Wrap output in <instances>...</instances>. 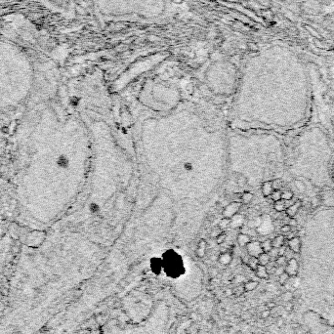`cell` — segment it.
<instances>
[{
	"label": "cell",
	"instance_id": "obj_1",
	"mask_svg": "<svg viewBox=\"0 0 334 334\" xmlns=\"http://www.w3.org/2000/svg\"><path fill=\"white\" fill-rule=\"evenodd\" d=\"M95 7L104 22L142 21L153 22L164 17L168 0H94Z\"/></svg>",
	"mask_w": 334,
	"mask_h": 334
},
{
	"label": "cell",
	"instance_id": "obj_2",
	"mask_svg": "<svg viewBox=\"0 0 334 334\" xmlns=\"http://www.w3.org/2000/svg\"><path fill=\"white\" fill-rule=\"evenodd\" d=\"M163 272L171 279H177L185 272L182 256L173 249H168L162 255Z\"/></svg>",
	"mask_w": 334,
	"mask_h": 334
},
{
	"label": "cell",
	"instance_id": "obj_3",
	"mask_svg": "<svg viewBox=\"0 0 334 334\" xmlns=\"http://www.w3.org/2000/svg\"><path fill=\"white\" fill-rule=\"evenodd\" d=\"M246 251L247 254L250 256V257H256L258 258L259 255H261L263 253V249H262L261 246V242L257 241V240H251V241L248 243L246 246Z\"/></svg>",
	"mask_w": 334,
	"mask_h": 334
},
{
	"label": "cell",
	"instance_id": "obj_4",
	"mask_svg": "<svg viewBox=\"0 0 334 334\" xmlns=\"http://www.w3.org/2000/svg\"><path fill=\"white\" fill-rule=\"evenodd\" d=\"M240 207H241V202L232 201L224 208L223 212H222V215H223V217H225V218L231 219L232 216H234L236 214L239 213Z\"/></svg>",
	"mask_w": 334,
	"mask_h": 334
},
{
	"label": "cell",
	"instance_id": "obj_5",
	"mask_svg": "<svg viewBox=\"0 0 334 334\" xmlns=\"http://www.w3.org/2000/svg\"><path fill=\"white\" fill-rule=\"evenodd\" d=\"M298 271H299V263L298 261L296 260L295 258H290L289 260L287 261V264L284 267V272H287L288 276L290 277H296L298 275Z\"/></svg>",
	"mask_w": 334,
	"mask_h": 334
},
{
	"label": "cell",
	"instance_id": "obj_6",
	"mask_svg": "<svg viewBox=\"0 0 334 334\" xmlns=\"http://www.w3.org/2000/svg\"><path fill=\"white\" fill-rule=\"evenodd\" d=\"M149 267H151V272L154 275L158 276L163 272V263H162V259L159 257H153L149 261Z\"/></svg>",
	"mask_w": 334,
	"mask_h": 334
},
{
	"label": "cell",
	"instance_id": "obj_7",
	"mask_svg": "<svg viewBox=\"0 0 334 334\" xmlns=\"http://www.w3.org/2000/svg\"><path fill=\"white\" fill-rule=\"evenodd\" d=\"M287 244L289 249L292 251L295 254H299L301 252V247H302V242H301V239L297 236H293L292 239L287 240Z\"/></svg>",
	"mask_w": 334,
	"mask_h": 334
},
{
	"label": "cell",
	"instance_id": "obj_8",
	"mask_svg": "<svg viewBox=\"0 0 334 334\" xmlns=\"http://www.w3.org/2000/svg\"><path fill=\"white\" fill-rule=\"evenodd\" d=\"M302 207V201L301 200L297 199L296 201L293 203L291 206L287 207L286 210H285V213H286V215L288 216L289 218H295L296 215L299 213V211H300Z\"/></svg>",
	"mask_w": 334,
	"mask_h": 334
},
{
	"label": "cell",
	"instance_id": "obj_9",
	"mask_svg": "<svg viewBox=\"0 0 334 334\" xmlns=\"http://www.w3.org/2000/svg\"><path fill=\"white\" fill-rule=\"evenodd\" d=\"M244 222H245L244 216L242 214L237 213V214L232 216V217L230 219V228H232V229L240 228V227L243 226Z\"/></svg>",
	"mask_w": 334,
	"mask_h": 334
},
{
	"label": "cell",
	"instance_id": "obj_10",
	"mask_svg": "<svg viewBox=\"0 0 334 334\" xmlns=\"http://www.w3.org/2000/svg\"><path fill=\"white\" fill-rule=\"evenodd\" d=\"M236 241L240 247H245L251 241V236L249 234H245V232H240V234H237Z\"/></svg>",
	"mask_w": 334,
	"mask_h": 334
},
{
	"label": "cell",
	"instance_id": "obj_11",
	"mask_svg": "<svg viewBox=\"0 0 334 334\" xmlns=\"http://www.w3.org/2000/svg\"><path fill=\"white\" fill-rule=\"evenodd\" d=\"M255 275L256 277H259L261 279H268L270 275L268 272V270H267L266 266H262V265H258V267L255 270Z\"/></svg>",
	"mask_w": 334,
	"mask_h": 334
},
{
	"label": "cell",
	"instance_id": "obj_12",
	"mask_svg": "<svg viewBox=\"0 0 334 334\" xmlns=\"http://www.w3.org/2000/svg\"><path fill=\"white\" fill-rule=\"evenodd\" d=\"M232 261V255L231 252H223L221 253L218 257V262L224 266L230 265Z\"/></svg>",
	"mask_w": 334,
	"mask_h": 334
},
{
	"label": "cell",
	"instance_id": "obj_13",
	"mask_svg": "<svg viewBox=\"0 0 334 334\" xmlns=\"http://www.w3.org/2000/svg\"><path fill=\"white\" fill-rule=\"evenodd\" d=\"M261 192L265 197H269L270 196H271L272 193L274 192V189H272V181L264 182L261 186Z\"/></svg>",
	"mask_w": 334,
	"mask_h": 334
},
{
	"label": "cell",
	"instance_id": "obj_14",
	"mask_svg": "<svg viewBox=\"0 0 334 334\" xmlns=\"http://www.w3.org/2000/svg\"><path fill=\"white\" fill-rule=\"evenodd\" d=\"M206 246H207L206 240L200 239L198 244H197V248H196V255L198 256L199 258L204 257L205 252H206Z\"/></svg>",
	"mask_w": 334,
	"mask_h": 334
},
{
	"label": "cell",
	"instance_id": "obj_15",
	"mask_svg": "<svg viewBox=\"0 0 334 334\" xmlns=\"http://www.w3.org/2000/svg\"><path fill=\"white\" fill-rule=\"evenodd\" d=\"M285 242V236H282V234H279V236H275L274 239H272V244L274 248H277L279 249V247H281L284 245Z\"/></svg>",
	"mask_w": 334,
	"mask_h": 334
},
{
	"label": "cell",
	"instance_id": "obj_16",
	"mask_svg": "<svg viewBox=\"0 0 334 334\" xmlns=\"http://www.w3.org/2000/svg\"><path fill=\"white\" fill-rule=\"evenodd\" d=\"M259 285V282L256 280H247L243 283V289L245 292H249V291H253L257 288Z\"/></svg>",
	"mask_w": 334,
	"mask_h": 334
},
{
	"label": "cell",
	"instance_id": "obj_17",
	"mask_svg": "<svg viewBox=\"0 0 334 334\" xmlns=\"http://www.w3.org/2000/svg\"><path fill=\"white\" fill-rule=\"evenodd\" d=\"M254 198V196H253L252 193L250 192H244V193L241 194L240 196V200H241L242 204H249L251 201Z\"/></svg>",
	"mask_w": 334,
	"mask_h": 334
},
{
	"label": "cell",
	"instance_id": "obj_18",
	"mask_svg": "<svg viewBox=\"0 0 334 334\" xmlns=\"http://www.w3.org/2000/svg\"><path fill=\"white\" fill-rule=\"evenodd\" d=\"M258 262H259V265L268 266L270 264V262H271V256L269 255V253L263 252L261 255H259Z\"/></svg>",
	"mask_w": 334,
	"mask_h": 334
},
{
	"label": "cell",
	"instance_id": "obj_19",
	"mask_svg": "<svg viewBox=\"0 0 334 334\" xmlns=\"http://www.w3.org/2000/svg\"><path fill=\"white\" fill-rule=\"evenodd\" d=\"M274 208L277 212H283L286 210V206H285V201L283 199H280L279 201L274 202Z\"/></svg>",
	"mask_w": 334,
	"mask_h": 334
},
{
	"label": "cell",
	"instance_id": "obj_20",
	"mask_svg": "<svg viewBox=\"0 0 334 334\" xmlns=\"http://www.w3.org/2000/svg\"><path fill=\"white\" fill-rule=\"evenodd\" d=\"M246 265L249 267V268L252 270V271H255L256 268L258 267L259 265V262H258V258L256 257H250L248 258V261L246 262Z\"/></svg>",
	"mask_w": 334,
	"mask_h": 334
},
{
	"label": "cell",
	"instance_id": "obj_21",
	"mask_svg": "<svg viewBox=\"0 0 334 334\" xmlns=\"http://www.w3.org/2000/svg\"><path fill=\"white\" fill-rule=\"evenodd\" d=\"M261 246H262V249H263V252H266V253H269L270 251L274 248L272 247L271 239H266V240H264V241H262Z\"/></svg>",
	"mask_w": 334,
	"mask_h": 334
},
{
	"label": "cell",
	"instance_id": "obj_22",
	"mask_svg": "<svg viewBox=\"0 0 334 334\" xmlns=\"http://www.w3.org/2000/svg\"><path fill=\"white\" fill-rule=\"evenodd\" d=\"M218 228L220 229L222 232H223L224 230L230 228V219L225 218V217L222 218L221 221L219 222V224H218Z\"/></svg>",
	"mask_w": 334,
	"mask_h": 334
},
{
	"label": "cell",
	"instance_id": "obj_23",
	"mask_svg": "<svg viewBox=\"0 0 334 334\" xmlns=\"http://www.w3.org/2000/svg\"><path fill=\"white\" fill-rule=\"evenodd\" d=\"M287 258L284 255L277 256L276 258V265L277 267H285V265L287 264Z\"/></svg>",
	"mask_w": 334,
	"mask_h": 334
},
{
	"label": "cell",
	"instance_id": "obj_24",
	"mask_svg": "<svg viewBox=\"0 0 334 334\" xmlns=\"http://www.w3.org/2000/svg\"><path fill=\"white\" fill-rule=\"evenodd\" d=\"M269 197H271L274 202L279 201V200L281 199V191H280V189H274V192H272V194Z\"/></svg>",
	"mask_w": 334,
	"mask_h": 334
},
{
	"label": "cell",
	"instance_id": "obj_25",
	"mask_svg": "<svg viewBox=\"0 0 334 334\" xmlns=\"http://www.w3.org/2000/svg\"><path fill=\"white\" fill-rule=\"evenodd\" d=\"M293 196H294V194H293L292 191H289V189H285V191H282L281 192V199H283V200L292 199Z\"/></svg>",
	"mask_w": 334,
	"mask_h": 334
},
{
	"label": "cell",
	"instance_id": "obj_26",
	"mask_svg": "<svg viewBox=\"0 0 334 334\" xmlns=\"http://www.w3.org/2000/svg\"><path fill=\"white\" fill-rule=\"evenodd\" d=\"M290 279V277L288 276L287 272H281V274H280L279 276V284L280 285H284L285 283L288 281V279Z\"/></svg>",
	"mask_w": 334,
	"mask_h": 334
},
{
	"label": "cell",
	"instance_id": "obj_27",
	"mask_svg": "<svg viewBox=\"0 0 334 334\" xmlns=\"http://www.w3.org/2000/svg\"><path fill=\"white\" fill-rule=\"evenodd\" d=\"M272 185L274 189H280L282 188L283 183L280 179H274V180L272 181Z\"/></svg>",
	"mask_w": 334,
	"mask_h": 334
},
{
	"label": "cell",
	"instance_id": "obj_28",
	"mask_svg": "<svg viewBox=\"0 0 334 334\" xmlns=\"http://www.w3.org/2000/svg\"><path fill=\"white\" fill-rule=\"evenodd\" d=\"M226 239H227V234H226V232H220V234H219L218 236L215 237L217 244H222V243H224V242H225V240H226Z\"/></svg>",
	"mask_w": 334,
	"mask_h": 334
},
{
	"label": "cell",
	"instance_id": "obj_29",
	"mask_svg": "<svg viewBox=\"0 0 334 334\" xmlns=\"http://www.w3.org/2000/svg\"><path fill=\"white\" fill-rule=\"evenodd\" d=\"M293 298H294V296H293V293L291 292V291H286V292H284L282 294V300L286 303V302H291L293 300Z\"/></svg>",
	"mask_w": 334,
	"mask_h": 334
},
{
	"label": "cell",
	"instance_id": "obj_30",
	"mask_svg": "<svg viewBox=\"0 0 334 334\" xmlns=\"http://www.w3.org/2000/svg\"><path fill=\"white\" fill-rule=\"evenodd\" d=\"M295 187H296V189H298L299 192H300V193H304V192H305V189H306V187H305V184L303 183V182H301V181H295Z\"/></svg>",
	"mask_w": 334,
	"mask_h": 334
},
{
	"label": "cell",
	"instance_id": "obj_31",
	"mask_svg": "<svg viewBox=\"0 0 334 334\" xmlns=\"http://www.w3.org/2000/svg\"><path fill=\"white\" fill-rule=\"evenodd\" d=\"M89 210H90V212L92 213V214H97V213H99V211H100V206H99L97 203L93 202V203L90 204Z\"/></svg>",
	"mask_w": 334,
	"mask_h": 334
},
{
	"label": "cell",
	"instance_id": "obj_32",
	"mask_svg": "<svg viewBox=\"0 0 334 334\" xmlns=\"http://www.w3.org/2000/svg\"><path fill=\"white\" fill-rule=\"evenodd\" d=\"M323 101H324L325 104H327V105H332L334 103V100L333 98L331 97V96L327 95V94H324L323 95Z\"/></svg>",
	"mask_w": 334,
	"mask_h": 334
},
{
	"label": "cell",
	"instance_id": "obj_33",
	"mask_svg": "<svg viewBox=\"0 0 334 334\" xmlns=\"http://www.w3.org/2000/svg\"><path fill=\"white\" fill-rule=\"evenodd\" d=\"M294 309V305H293L291 302H286V304L284 305V310L286 313H291Z\"/></svg>",
	"mask_w": 334,
	"mask_h": 334
},
{
	"label": "cell",
	"instance_id": "obj_34",
	"mask_svg": "<svg viewBox=\"0 0 334 334\" xmlns=\"http://www.w3.org/2000/svg\"><path fill=\"white\" fill-rule=\"evenodd\" d=\"M291 229H292V227L291 226H289L287 224V225H284V226H282L281 228H280V232H282V234H288V232H291Z\"/></svg>",
	"mask_w": 334,
	"mask_h": 334
},
{
	"label": "cell",
	"instance_id": "obj_35",
	"mask_svg": "<svg viewBox=\"0 0 334 334\" xmlns=\"http://www.w3.org/2000/svg\"><path fill=\"white\" fill-rule=\"evenodd\" d=\"M183 167H184V169L187 171V172H191V171L194 169V166H193V164H192L191 162H185L184 165H183Z\"/></svg>",
	"mask_w": 334,
	"mask_h": 334
},
{
	"label": "cell",
	"instance_id": "obj_36",
	"mask_svg": "<svg viewBox=\"0 0 334 334\" xmlns=\"http://www.w3.org/2000/svg\"><path fill=\"white\" fill-rule=\"evenodd\" d=\"M271 316V311L270 310H265V311H263L261 313V317L262 319H268V317Z\"/></svg>",
	"mask_w": 334,
	"mask_h": 334
},
{
	"label": "cell",
	"instance_id": "obj_37",
	"mask_svg": "<svg viewBox=\"0 0 334 334\" xmlns=\"http://www.w3.org/2000/svg\"><path fill=\"white\" fill-rule=\"evenodd\" d=\"M283 324H284V319H283L281 317H279V319H277V326L281 327V326H283Z\"/></svg>",
	"mask_w": 334,
	"mask_h": 334
},
{
	"label": "cell",
	"instance_id": "obj_38",
	"mask_svg": "<svg viewBox=\"0 0 334 334\" xmlns=\"http://www.w3.org/2000/svg\"><path fill=\"white\" fill-rule=\"evenodd\" d=\"M312 206H314V207H317V205L319 204V199L317 198V197H314V198L312 199Z\"/></svg>",
	"mask_w": 334,
	"mask_h": 334
},
{
	"label": "cell",
	"instance_id": "obj_39",
	"mask_svg": "<svg viewBox=\"0 0 334 334\" xmlns=\"http://www.w3.org/2000/svg\"><path fill=\"white\" fill-rule=\"evenodd\" d=\"M276 307H277V305H276L275 302H269V303L267 304V308H268V310H270V311L272 309H275Z\"/></svg>",
	"mask_w": 334,
	"mask_h": 334
},
{
	"label": "cell",
	"instance_id": "obj_40",
	"mask_svg": "<svg viewBox=\"0 0 334 334\" xmlns=\"http://www.w3.org/2000/svg\"><path fill=\"white\" fill-rule=\"evenodd\" d=\"M288 225L291 226L293 228V227H296L297 226V221H296L295 218H290V222L288 223Z\"/></svg>",
	"mask_w": 334,
	"mask_h": 334
},
{
	"label": "cell",
	"instance_id": "obj_41",
	"mask_svg": "<svg viewBox=\"0 0 334 334\" xmlns=\"http://www.w3.org/2000/svg\"><path fill=\"white\" fill-rule=\"evenodd\" d=\"M324 11L327 12V13H330V12L334 11V6H332V5H330V6H326V8L324 9Z\"/></svg>",
	"mask_w": 334,
	"mask_h": 334
},
{
	"label": "cell",
	"instance_id": "obj_42",
	"mask_svg": "<svg viewBox=\"0 0 334 334\" xmlns=\"http://www.w3.org/2000/svg\"><path fill=\"white\" fill-rule=\"evenodd\" d=\"M291 327L294 328V329H297V328L300 327V325H299L298 323H292V324H291Z\"/></svg>",
	"mask_w": 334,
	"mask_h": 334
},
{
	"label": "cell",
	"instance_id": "obj_43",
	"mask_svg": "<svg viewBox=\"0 0 334 334\" xmlns=\"http://www.w3.org/2000/svg\"><path fill=\"white\" fill-rule=\"evenodd\" d=\"M333 123H334V117H333Z\"/></svg>",
	"mask_w": 334,
	"mask_h": 334
}]
</instances>
